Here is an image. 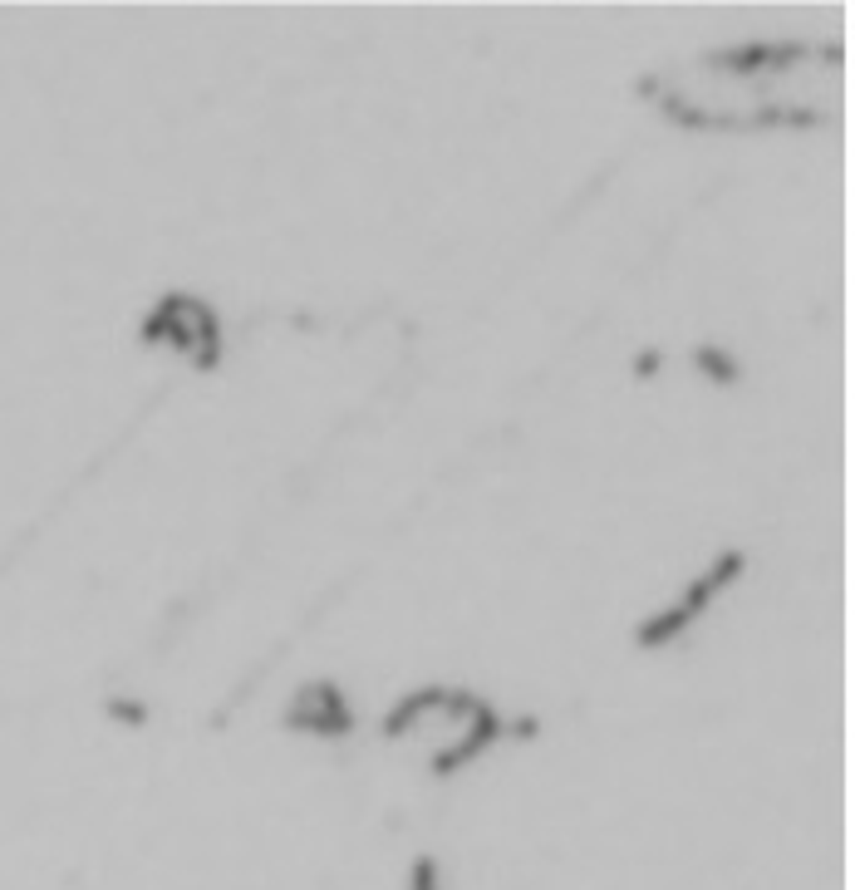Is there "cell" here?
Returning a JSON list of instances; mask_svg holds the SVG:
<instances>
[{"mask_svg": "<svg viewBox=\"0 0 855 890\" xmlns=\"http://www.w3.org/2000/svg\"><path fill=\"white\" fill-rule=\"evenodd\" d=\"M389 738H413L423 748H433V772H457L467 768L477 753H487L507 723L487 699L467 694V689H448V684H423L413 694H403L399 704L384 718Z\"/></svg>", "mask_w": 855, "mask_h": 890, "instance_id": "6da1fadb", "label": "cell"}, {"mask_svg": "<svg viewBox=\"0 0 855 890\" xmlns=\"http://www.w3.org/2000/svg\"><path fill=\"white\" fill-rule=\"evenodd\" d=\"M143 340L148 345H168L177 355H187L192 364H217L222 359V320L207 300L187 296V291H172L163 296L148 320H143Z\"/></svg>", "mask_w": 855, "mask_h": 890, "instance_id": "7a4b0ae2", "label": "cell"}, {"mask_svg": "<svg viewBox=\"0 0 855 890\" xmlns=\"http://www.w3.org/2000/svg\"><path fill=\"white\" fill-rule=\"evenodd\" d=\"M742 566H747V561H742V551H723V556H718V561H713V566H708V571H703V576H698V581H693V586H688V591L679 595L669 610H659L654 620H644V630H639V645H644V650H659V645L679 640L688 625H693V620H698V615H703V610H708L718 595H723L728 586H733V581H738Z\"/></svg>", "mask_w": 855, "mask_h": 890, "instance_id": "3957f363", "label": "cell"}, {"mask_svg": "<svg viewBox=\"0 0 855 890\" xmlns=\"http://www.w3.org/2000/svg\"><path fill=\"white\" fill-rule=\"evenodd\" d=\"M285 728L310 733V738H344V733L354 728V709H349L340 684L310 679V684H300V689L290 694V704H285Z\"/></svg>", "mask_w": 855, "mask_h": 890, "instance_id": "277c9868", "label": "cell"}, {"mask_svg": "<svg viewBox=\"0 0 855 890\" xmlns=\"http://www.w3.org/2000/svg\"><path fill=\"white\" fill-rule=\"evenodd\" d=\"M698 364H703V369H708L713 379H728V384L738 379V369H733V359L723 355V350H698Z\"/></svg>", "mask_w": 855, "mask_h": 890, "instance_id": "5b68a950", "label": "cell"}, {"mask_svg": "<svg viewBox=\"0 0 855 890\" xmlns=\"http://www.w3.org/2000/svg\"><path fill=\"white\" fill-rule=\"evenodd\" d=\"M408 890H438V866L428 856L413 861V876H408Z\"/></svg>", "mask_w": 855, "mask_h": 890, "instance_id": "8992f818", "label": "cell"}]
</instances>
